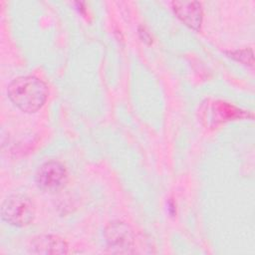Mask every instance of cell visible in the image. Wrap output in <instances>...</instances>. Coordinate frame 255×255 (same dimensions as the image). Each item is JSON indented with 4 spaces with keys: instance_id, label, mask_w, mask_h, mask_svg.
Segmentation results:
<instances>
[{
    "instance_id": "7a4b0ae2",
    "label": "cell",
    "mask_w": 255,
    "mask_h": 255,
    "mask_svg": "<svg viewBox=\"0 0 255 255\" xmlns=\"http://www.w3.org/2000/svg\"><path fill=\"white\" fill-rule=\"evenodd\" d=\"M35 216L33 200L21 193L9 195L2 203L1 217L10 225L23 227L30 224Z\"/></svg>"
},
{
    "instance_id": "277c9868",
    "label": "cell",
    "mask_w": 255,
    "mask_h": 255,
    "mask_svg": "<svg viewBox=\"0 0 255 255\" xmlns=\"http://www.w3.org/2000/svg\"><path fill=\"white\" fill-rule=\"evenodd\" d=\"M68 173L65 166L56 160L44 162L36 171L35 180L39 188L45 191H57L64 186Z\"/></svg>"
},
{
    "instance_id": "8992f818",
    "label": "cell",
    "mask_w": 255,
    "mask_h": 255,
    "mask_svg": "<svg viewBox=\"0 0 255 255\" xmlns=\"http://www.w3.org/2000/svg\"><path fill=\"white\" fill-rule=\"evenodd\" d=\"M68 243L58 235L42 234L34 237L30 243L29 251L34 254H67Z\"/></svg>"
},
{
    "instance_id": "3957f363",
    "label": "cell",
    "mask_w": 255,
    "mask_h": 255,
    "mask_svg": "<svg viewBox=\"0 0 255 255\" xmlns=\"http://www.w3.org/2000/svg\"><path fill=\"white\" fill-rule=\"evenodd\" d=\"M104 234L110 252L118 254L135 252V235L127 222L121 220L110 222L106 226Z\"/></svg>"
},
{
    "instance_id": "6da1fadb",
    "label": "cell",
    "mask_w": 255,
    "mask_h": 255,
    "mask_svg": "<svg viewBox=\"0 0 255 255\" xmlns=\"http://www.w3.org/2000/svg\"><path fill=\"white\" fill-rule=\"evenodd\" d=\"M10 101L21 111L34 113L45 104L49 95L47 85L35 76L15 78L8 86Z\"/></svg>"
},
{
    "instance_id": "9c48e42d",
    "label": "cell",
    "mask_w": 255,
    "mask_h": 255,
    "mask_svg": "<svg viewBox=\"0 0 255 255\" xmlns=\"http://www.w3.org/2000/svg\"><path fill=\"white\" fill-rule=\"evenodd\" d=\"M138 32H139L140 37L143 39V41H148V42H150V41H151V40H150V35L148 34V32H146V31H145V29H144L143 27L139 28Z\"/></svg>"
},
{
    "instance_id": "5b68a950",
    "label": "cell",
    "mask_w": 255,
    "mask_h": 255,
    "mask_svg": "<svg viewBox=\"0 0 255 255\" xmlns=\"http://www.w3.org/2000/svg\"><path fill=\"white\" fill-rule=\"evenodd\" d=\"M171 5L175 15L185 25L194 30L200 29L203 11L198 1H173Z\"/></svg>"
},
{
    "instance_id": "ba28073f",
    "label": "cell",
    "mask_w": 255,
    "mask_h": 255,
    "mask_svg": "<svg viewBox=\"0 0 255 255\" xmlns=\"http://www.w3.org/2000/svg\"><path fill=\"white\" fill-rule=\"evenodd\" d=\"M230 57L241 62L242 64L253 67V52L251 49H242L229 52Z\"/></svg>"
},
{
    "instance_id": "52a82bcc",
    "label": "cell",
    "mask_w": 255,
    "mask_h": 255,
    "mask_svg": "<svg viewBox=\"0 0 255 255\" xmlns=\"http://www.w3.org/2000/svg\"><path fill=\"white\" fill-rule=\"evenodd\" d=\"M207 112H210V121L214 124L248 116L244 111L224 102L212 103V105L207 109Z\"/></svg>"
}]
</instances>
